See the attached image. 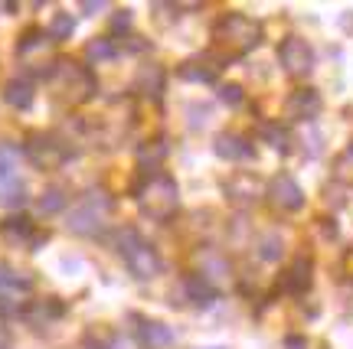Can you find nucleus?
<instances>
[{"instance_id": "f257e3e1", "label": "nucleus", "mask_w": 353, "mask_h": 349, "mask_svg": "<svg viewBox=\"0 0 353 349\" xmlns=\"http://www.w3.org/2000/svg\"><path fill=\"white\" fill-rule=\"evenodd\" d=\"M213 43L219 50V59L229 56H245L262 43V23L245 17V13H226L213 26Z\"/></svg>"}, {"instance_id": "f03ea898", "label": "nucleus", "mask_w": 353, "mask_h": 349, "mask_svg": "<svg viewBox=\"0 0 353 349\" xmlns=\"http://www.w3.org/2000/svg\"><path fill=\"white\" fill-rule=\"evenodd\" d=\"M46 78H50L52 95L63 105H85L95 95V75L88 72V65L76 63V59H56Z\"/></svg>"}, {"instance_id": "7ed1b4c3", "label": "nucleus", "mask_w": 353, "mask_h": 349, "mask_svg": "<svg viewBox=\"0 0 353 349\" xmlns=\"http://www.w3.org/2000/svg\"><path fill=\"white\" fill-rule=\"evenodd\" d=\"M134 200H138L141 212L154 219V222H167V219H174L176 206H180V193H176V183L174 176L167 173H148L144 183L134 187Z\"/></svg>"}, {"instance_id": "20e7f679", "label": "nucleus", "mask_w": 353, "mask_h": 349, "mask_svg": "<svg viewBox=\"0 0 353 349\" xmlns=\"http://www.w3.org/2000/svg\"><path fill=\"white\" fill-rule=\"evenodd\" d=\"M114 242H118V255L125 258L128 271L138 281H151V277L161 275V255L154 251L151 242L141 238L138 229H121L114 235Z\"/></svg>"}, {"instance_id": "39448f33", "label": "nucleus", "mask_w": 353, "mask_h": 349, "mask_svg": "<svg viewBox=\"0 0 353 349\" xmlns=\"http://www.w3.org/2000/svg\"><path fill=\"white\" fill-rule=\"evenodd\" d=\"M112 215V196H105L101 189H92L85 200L79 202L76 209L69 212V229L76 232V235H95L105 229V219Z\"/></svg>"}, {"instance_id": "423d86ee", "label": "nucleus", "mask_w": 353, "mask_h": 349, "mask_svg": "<svg viewBox=\"0 0 353 349\" xmlns=\"http://www.w3.org/2000/svg\"><path fill=\"white\" fill-rule=\"evenodd\" d=\"M26 157L33 160V167L39 170H59L69 157H72V150L65 144L63 138H56V134H33L30 144H26Z\"/></svg>"}, {"instance_id": "0eeeda50", "label": "nucleus", "mask_w": 353, "mask_h": 349, "mask_svg": "<svg viewBox=\"0 0 353 349\" xmlns=\"http://www.w3.org/2000/svg\"><path fill=\"white\" fill-rule=\"evenodd\" d=\"M278 63L288 75L294 78H304V75L314 69V50L304 36H285L281 46H278Z\"/></svg>"}, {"instance_id": "6e6552de", "label": "nucleus", "mask_w": 353, "mask_h": 349, "mask_svg": "<svg viewBox=\"0 0 353 349\" xmlns=\"http://www.w3.org/2000/svg\"><path fill=\"white\" fill-rule=\"evenodd\" d=\"M268 200L281 212H298L304 206V189L298 187V180L291 173H278L275 180L268 183Z\"/></svg>"}, {"instance_id": "1a4fd4ad", "label": "nucleus", "mask_w": 353, "mask_h": 349, "mask_svg": "<svg viewBox=\"0 0 353 349\" xmlns=\"http://www.w3.org/2000/svg\"><path fill=\"white\" fill-rule=\"evenodd\" d=\"M324 108V101H321V92L311 85H301L294 88L285 101V114H288L291 121H314L317 114Z\"/></svg>"}, {"instance_id": "9d476101", "label": "nucleus", "mask_w": 353, "mask_h": 349, "mask_svg": "<svg viewBox=\"0 0 353 349\" xmlns=\"http://www.w3.org/2000/svg\"><path fill=\"white\" fill-rule=\"evenodd\" d=\"M17 56H20V63L26 65H39L43 59L46 63H56L52 59V39L43 33V30H26L23 36H20V43H17Z\"/></svg>"}, {"instance_id": "9b49d317", "label": "nucleus", "mask_w": 353, "mask_h": 349, "mask_svg": "<svg viewBox=\"0 0 353 349\" xmlns=\"http://www.w3.org/2000/svg\"><path fill=\"white\" fill-rule=\"evenodd\" d=\"M223 65H226V59H219L216 52H203V56L187 59V63L176 69V75L187 78V82H216L219 72H223Z\"/></svg>"}, {"instance_id": "f8f14e48", "label": "nucleus", "mask_w": 353, "mask_h": 349, "mask_svg": "<svg viewBox=\"0 0 353 349\" xmlns=\"http://www.w3.org/2000/svg\"><path fill=\"white\" fill-rule=\"evenodd\" d=\"M30 281L10 275L7 284H0V317H17L30 307Z\"/></svg>"}, {"instance_id": "ddd939ff", "label": "nucleus", "mask_w": 353, "mask_h": 349, "mask_svg": "<svg viewBox=\"0 0 353 349\" xmlns=\"http://www.w3.org/2000/svg\"><path fill=\"white\" fill-rule=\"evenodd\" d=\"M63 313H65V307L56 297H37V300H30V307L23 310V320L33 330H46V326L59 324Z\"/></svg>"}, {"instance_id": "4468645a", "label": "nucleus", "mask_w": 353, "mask_h": 349, "mask_svg": "<svg viewBox=\"0 0 353 349\" xmlns=\"http://www.w3.org/2000/svg\"><path fill=\"white\" fill-rule=\"evenodd\" d=\"M223 189H226L229 200L239 202V206H249V202H255L259 196H262V183H259V176H252V173L229 176L226 183H223Z\"/></svg>"}, {"instance_id": "2eb2a0df", "label": "nucleus", "mask_w": 353, "mask_h": 349, "mask_svg": "<svg viewBox=\"0 0 353 349\" xmlns=\"http://www.w3.org/2000/svg\"><path fill=\"white\" fill-rule=\"evenodd\" d=\"M0 235L7 238L10 245H20V248H37L33 242H39L37 229H33V222H30L26 215H13V219H3V222H0Z\"/></svg>"}, {"instance_id": "dca6fc26", "label": "nucleus", "mask_w": 353, "mask_h": 349, "mask_svg": "<svg viewBox=\"0 0 353 349\" xmlns=\"http://www.w3.org/2000/svg\"><path fill=\"white\" fill-rule=\"evenodd\" d=\"M311 281H314V264H311V258H294L291 262V268L281 275V287L288 290V294H304L307 287H311Z\"/></svg>"}, {"instance_id": "f3484780", "label": "nucleus", "mask_w": 353, "mask_h": 349, "mask_svg": "<svg viewBox=\"0 0 353 349\" xmlns=\"http://www.w3.org/2000/svg\"><path fill=\"white\" fill-rule=\"evenodd\" d=\"M164 82H167V72L157 63H144L138 69V75H134V88L141 95H151V98L164 95Z\"/></svg>"}, {"instance_id": "a211bd4d", "label": "nucleus", "mask_w": 353, "mask_h": 349, "mask_svg": "<svg viewBox=\"0 0 353 349\" xmlns=\"http://www.w3.org/2000/svg\"><path fill=\"white\" fill-rule=\"evenodd\" d=\"M138 337L144 343V349H167V346H174V339H176L174 330L167 324H161V320H141Z\"/></svg>"}, {"instance_id": "6ab92c4d", "label": "nucleus", "mask_w": 353, "mask_h": 349, "mask_svg": "<svg viewBox=\"0 0 353 349\" xmlns=\"http://www.w3.org/2000/svg\"><path fill=\"white\" fill-rule=\"evenodd\" d=\"M213 147L223 160H249V157H255L252 144L245 138H239V134H219Z\"/></svg>"}, {"instance_id": "aec40b11", "label": "nucleus", "mask_w": 353, "mask_h": 349, "mask_svg": "<svg viewBox=\"0 0 353 349\" xmlns=\"http://www.w3.org/2000/svg\"><path fill=\"white\" fill-rule=\"evenodd\" d=\"M33 98H37V88H33V82L30 78H10L7 85H3V101L10 105V108H30L33 105Z\"/></svg>"}, {"instance_id": "412c9836", "label": "nucleus", "mask_w": 353, "mask_h": 349, "mask_svg": "<svg viewBox=\"0 0 353 349\" xmlns=\"http://www.w3.org/2000/svg\"><path fill=\"white\" fill-rule=\"evenodd\" d=\"M164 157H167V140L164 138H154V140H148V144L138 147V163L144 170H151V173H157V167H161Z\"/></svg>"}, {"instance_id": "4be33fe9", "label": "nucleus", "mask_w": 353, "mask_h": 349, "mask_svg": "<svg viewBox=\"0 0 353 349\" xmlns=\"http://www.w3.org/2000/svg\"><path fill=\"white\" fill-rule=\"evenodd\" d=\"M183 287H187V297L193 300V304H200V307H210L216 300V287L203 275H190L187 281H183Z\"/></svg>"}, {"instance_id": "5701e85b", "label": "nucleus", "mask_w": 353, "mask_h": 349, "mask_svg": "<svg viewBox=\"0 0 353 349\" xmlns=\"http://www.w3.org/2000/svg\"><path fill=\"white\" fill-rule=\"evenodd\" d=\"M114 56H118V46H114L112 36H95L92 43H85L88 63H112Z\"/></svg>"}, {"instance_id": "b1692460", "label": "nucleus", "mask_w": 353, "mask_h": 349, "mask_svg": "<svg viewBox=\"0 0 353 349\" xmlns=\"http://www.w3.org/2000/svg\"><path fill=\"white\" fill-rule=\"evenodd\" d=\"M72 30H76V20H72L69 13H56V17H52V23H50V30H46V36H50L52 43H63V39L72 36Z\"/></svg>"}, {"instance_id": "393cba45", "label": "nucleus", "mask_w": 353, "mask_h": 349, "mask_svg": "<svg viewBox=\"0 0 353 349\" xmlns=\"http://www.w3.org/2000/svg\"><path fill=\"white\" fill-rule=\"evenodd\" d=\"M262 138L268 140V147L278 150V154H288V150H291V134L285 131V127L265 125V127H262Z\"/></svg>"}, {"instance_id": "a878e982", "label": "nucleus", "mask_w": 353, "mask_h": 349, "mask_svg": "<svg viewBox=\"0 0 353 349\" xmlns=\"http://www.w3.org/2000/svg\"><path fill=\"white\" fill-rule=\"evenodd\" d=\"M65 209V193L59 187H50L43 196H39V212L43 215H56V212Z\"/></svg>"}, {"instance_id": "bb28decb", "label": "nucleus", "mask_w": 353, "mask_h": 349, "mask_svg": "<svg viewBox=\"0 0 353 349\" xmlns=\"http://www.w3.org/2000/svg\"><path fill=\"white\" fill-rule=\"evenodd\" d=\"M0 202H3V206H23L26 202V187L23 183H20V180H7V183H3V187H0Z\"/></svg>"}, {"instance_id": "cd10ccee", "label": "nucleus", "mask_w": 353, "mask_h": 349, "mask_svg": "<svg viewBox=\"0 0 353 349\" xmlns=\"http://www.w3.org/2000/svg\"><path fill=\"white\" fill-rule=\"evenodd\" d=\"M259 255H262L265 262H278V258L285 255L281 235H278V232H268V235H262V242H259Z\"/></svg>"}, {"instance_id": "c85d7f7f", "label": "nucleus", "mask_w": 353, "mask_h": 349, "mask_svg": "<svg viewBox=\"0 0 353 349\" xmlns=\"http://www.w3.org/2000/svg\"><path fill=\"white\" fill-rule=\"evenodd\" d=\"M13 167H17V150L10 144H0V180H13Z\"/></svg>"}, {"instance_id": "c756f323", "label": "nucleus", "mask_w": 353, "mask_h": 349, "mask_svg": "<svg viewBox=\"0 0 353 349\" xmlns=\"http://www.w3.org/2000/svg\"><path fill=\"white\" fill-rule=\"evenodd\" d=\"M219 101H223V105H242V88L239 85H219Z\"/></svg>"}, {"instance_id": "7c9ffc66", "label": "nucleus", "mask_w": 353, "mask_h": 349, "mask_svg": "<svg viewBox=\"0 0 353 349\" xmlns=\"http://www.w3.org/2000/svg\"><path fill=\"white\" fill-rule=\"evenodd\" d=\"M108 3L105 0H82V13H88V17H95L99 10H105Z\"/></svg>"}, {"instance_id": "2f4dec72", "label": "nucleus", "mask_w": 353, "mask_h": 349, "mask_svg": "<svg viewBox=\"0 0 353 349\" xmlns=\"http://www.w3.org/2000/svg\"><path fill=\"white\" fill-rule=\"evenodd\" d=\"M128 23H131V13H128V10H121V13H114L112 30H128Z\"/></svg>"}, {"instance_id": "473e14b6", "label": "nucleus", "mask_w": 353, "mask_h": 349, "mask_svg": "<svg viewBox=\"0 0 353 349\" xmlns=\"http://www.w3.org/2000/svg\"><path fill=\"white\" fill-rule=\"evenodd\" d=\"M304 346H307V343H304L301 337H288V339H285V349H304Z\"/></svg>"}, {"instance_id": "72a5a7b5", "label": "nucleus", "mask_w": 353, "mask_h": 349, "mask_svg": "<svg viewBox=\"0 0 353 349\" xmlns=\"http://www.w3.org/2000/svg\"><path fill=\"white\" fill-rule=\"evenodd\" d=\"M10 275H13V271L3 262H0V284H7V281H10Z\"/></svg>"}, {"instance_id": "f704fd0d", "label": "nucleus", "mask_w": 353, "mask_h": 349, "mask_svg": "<svg viewBox=\"0 0 353 349\" xmlns=\"http://www.w3.org/2000/svg\"><path fill=\"white\" fill-rule=\"evenodd\" d=\"M350 150H353V147H350Z\"/></svg>"}]
</instances>
